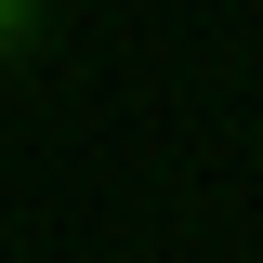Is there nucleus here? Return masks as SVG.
Segmentation results:
<instances>
[{
    "label": "nucleus",
    "mask_w": 263,
    "mask_h": 263,
    "mask_svg": "<svg viewBox=\"0 0 263 263\" xmlns=\"http://www.w3.org/2000/svg\"><path fill=\"white\" fill-rule=\"evenodd\" d=\"M40 40H53V0H0V66H40Z\"/></svg>",
    "instance_id": "f257e3e1"
}]
</instances>
